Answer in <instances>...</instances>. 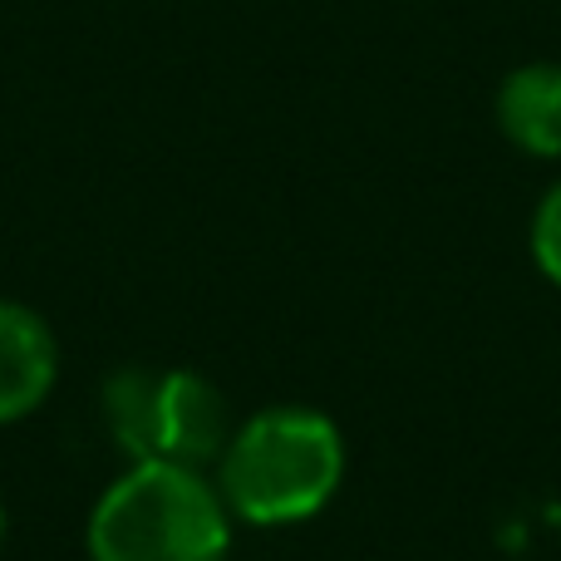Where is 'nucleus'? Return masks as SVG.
Returning a JSON list of instances; mask_svg holds the SVG:
<instances>
[{"label":"nucleus","instance_id":"7ed1b4c3","mask_svg":"<svg viewBox=\"0 0 561 561\" xmlns=\"http://www.w3.org/2000/svg\"><path fill=\"white\" fill-rule=\"evenodd\" d=\"M237 424L227 394L197 369H163L158 379V458L183 468H213L227 454Z\"/></svg>","mask_w":561,"mask_h":561},{"label":"nucleus","instance_id":"39448f33","mask_svg":"<svg viewBox=\"0 0 561 561\" xmlns=\"http://www.w3.org/2000/svg\"><path fill=\"white\" fill-rule=\"evenodd\" d=\"M493 114L503 138L527 158H561V65L533 59L497 84Z\"/></svg>","mask_w":561,"mask_h":561},{"label":"nucleus","instance_id":"423d86ee","mask_svg":"<svg viewBox=\"0 0 561 561\" xmlns=\"http://www.w3.org/2000/svg\"><path fill=\"white\" fill-rule=\"evenodd\" d=\"M158 379L163 369L153 365H124L104 379V394H99L104 428L128 463L158 458Z\"/></svg>","mask_w":561,"mask_h":561},{"label":"nucleus","instance_id":"20e7f679","mask_svg":"<svg viewBox=\"0 0 561 561\" xmlns=\"http://www.w3.org/2000/svg\"><path fill=\"white\" fill-rule=\"evenodd\" d=\"M59 379V345L45 316L20 300H0V428L45 409Z\"/></svg>","mask_w":561,"mask_h":561},{"label":"nucleus","instance_id":"0eeeda50","mask_svg":"<svg viewBox=\"0 0 561 561\" xmlns=\"http://www.w3.org/2000/svg\"><path fill=\"white\" fill-rule=\"evenodd\" d=\"M527 242H533V262H537V272L552 280V286H561V178L542 193V203H537V213H533V232H527Z\"/></svg>","mask_w":561,"mask_h":561},{"label":"nucleus","instance_id":"f257e3e1","mask_svg":"<svg viewBox=\"0 0 561 561\" xmlns=\"http://www.w3.org/2000/svg\"><path fill=\"white\" fill-rule=\"evenodd\" d=\"M345 483V434L306 404L256 409L217 458L227 513L252 527H290L325 513Z\"/></svg>","mask_w":561,"mask_h":561},{"label":"nucleus","instance_id":"f03ea898","mask_svg":"<svg viewBox=\"0 0 561 561\" xmlns=\"http://www.w3.org/2000/svg\"><path fill=\"white\" fill-rule=\"evenodd\" d=\"M89 561H227L232 513L203 468L128 463L84 527Z\"/></svg>","mask_w":561,"mask_h":561},{"label":"nucleus","instance_id":"6e6552de","mask_svg":"<svg viewBox=\"0 0 561 561\" xmlns=\"http://www.w3.org/2000/svg\"><path fill=\"white\" fill-rule=\"evenodd\" d=\"M0 547H5V503H0Z\"/></svg>","mask_w":561,"mask_h":561}]
</instances>
